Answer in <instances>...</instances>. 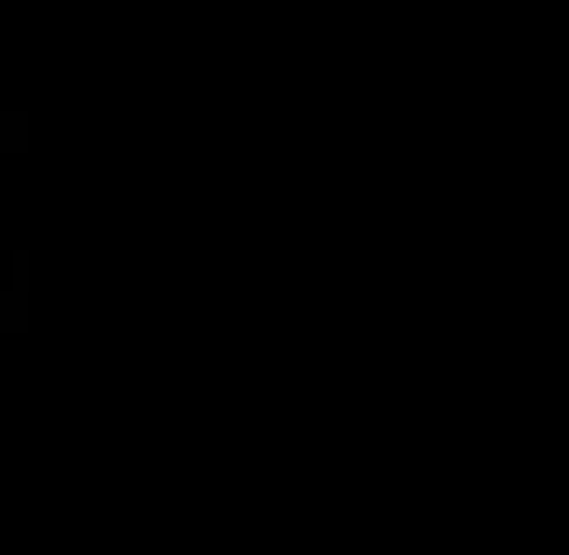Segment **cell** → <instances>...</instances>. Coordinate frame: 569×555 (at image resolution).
<instances>
[{
    "mask_svg": "<svg viewBox=\"0 0 569 555\" xmlns=\"http://www.w3.org/2000/svg\"><path fill=\"white\" fill-rule=\"evenodd\" d=\"M14 139H28V125H14V111H0V153H14Z\"/></svg>",
    "mask_w": 569,
    "mask_h": 555,
    "instance_id": "1",
    "label": "cell"
}]
</instances>
